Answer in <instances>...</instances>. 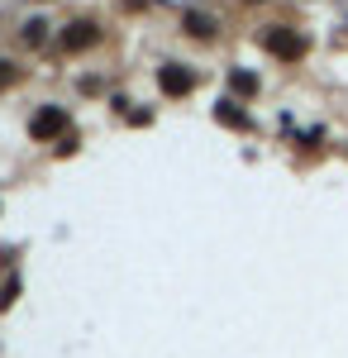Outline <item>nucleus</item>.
<instances>
[{"label": "nucleus", "instance_id": "nucleus-5", "mask_svg": "<svg viewBox=\"0 0 348 358\" xmlns=\"http://www.w3.org/2000/svg\"><path fill=\"white\" fill-rule=\"evenodd\" d=\"M215 115H219L224 124H234V129H243V124H248V115H243L239 106H234V101H224V106H219V110H215Z\"/></svg>", "mask_w": 348, "mask_h": 358}, {"label": "nucleus", "instance_id": "nucleus-1", "mask_svg": "<svg viewBox=\"0 0 348 358\" xmlns=\"http://www.w3.org/2000/svg\"><path fill=\"white\" fill-rule=\"evenodd\" d=\"M268 48L277 57H300V53H305V43L296 38L291 29H268Z\"/></svg>", "mask_w": 348, "mask_h": 358}, {"label": "nucleus", "instance_id": "nucleus-7", "mask_svg": "<svg viewBox=\"0 0 348 358\" xmlns=\"http://www.w3.org/2000/svg\"><path fill=\"white\" fill-rule=\"evenodd\" d=\"M187 29H191V34H210V20H205V15H187Z\"/></svg>", "mask_w": 348, "mask_h": 358}, {"label": "nucleus", "instance_id": "nucleus-2", "mask_svg": "<svg viewBox=\"0 0 348 358\" xmlns=\"http://www.w3.org/2000/svg\"><path fill=\"white\" fill-rule=\"evenodd\" d=\"M158 82H162V91H167V96H187L191 86H196V77H191L187 67H162Z\"/></svg>", "mask_w": 348, "mask_h": 358}, {"label": "nucleus", "instance_id": "nucleus-6", "mask_svg": "<svg viewBox=\"0 0 348 358\" xmlns=\"http://www.w3.org/2000/svg\"><path fill=\"white\" fill-rule=\"evenodd\" d=\"M229 82H234V91H239V96H253V91H258V77H253V72H234Z\"/></svg>", "mask_w": 348, "mask_h": 358}, {"label": "nucleus", "instance_id": "nucleus-8", "mask_svg": "<svg viewBox=\"0 0 348 358\" xmlns=\"http://www.w3.org/2000/svg\"><path fill=\"white\" fill-rule=\"evenodd\" d=\"M5 77H10V72H5V62H0V82H5Z\"/></svg>", "mask_w": 348, "mask_h": 358}, {"label": "nucleus", "instance_id": "nucleus-3", "mask_svg": "<svg viewBox=\"0 0 348 358\" xmlns=\"http://www.w3.org/2000/svg\"><path fill=\"white\" fill-rule=\"evenodd\" d=\"M62 129H67V115H62V110H43L38 120H34V134H38V138L62 134Z\"/></svg>", "mask_w": 348, "mask_h": 358}, {"label": "nucleus", "instance_id": "nucleus-4", "mask_svg": "<svg viewBox=\"0 0 348 358\" xmlns=\"http://www.w3.org/2000/svg\"><path fill=\"white\" fill-rule=\"evenodd\" d=\"M62 38H67V48H86V43L96 38V29H91V24H72Z\"/></svg>", "mask_w": 348, "mask_h": 358}]
</instances>
